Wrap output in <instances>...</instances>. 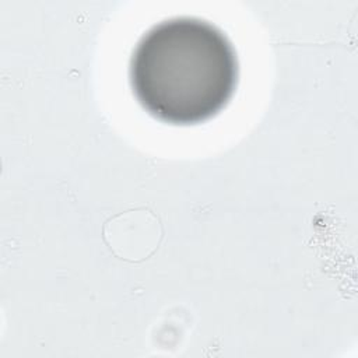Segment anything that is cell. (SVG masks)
<instances>
[{"label": "cell", "mask_w": 358, "mask_h": 358, "mask_svg": "<svg viewBox=\"0 0 358 358\" xmlns=\"http://www.w3.org/2000/svg\"><path fill=\"white\" fill-rule=\"evenodd\" d=\"M239 77L236 52L208 21L175 17L147 31L130 60V84L140 105L171 124L211 119L231 101Z\"/></svg>", "instance_id": "6da1fadb"}]
</instances>
